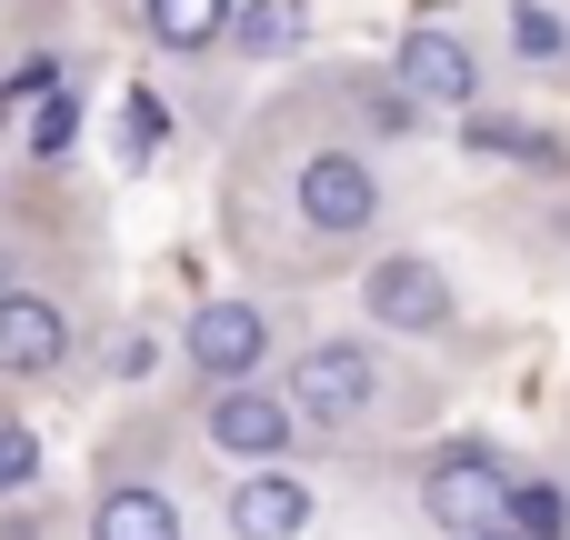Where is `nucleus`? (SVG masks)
I'll return each instance as SVG.
<instances>
[{"label": "nucleus", "instance_id": "nucleus-3", "mask_svg": "<svg viewBox=\"0 0 570 540\" xmlns=\"http://www.w3.org/2000/svg\"><path fill=\"white\" fill-rule=\"evenodd\" d=\"M301 220L331 230V240L371 230V220H381V180H371V160H351V150H311V160H301Z\"/></svg>", "mask_w": 570, "mask_h": 540}, {"label": "nucleus", "instance_id": "nucleus-14", "mask_svg": "<svg viewBox=\"0 0 570 540\" xmlns=\"http://www.w3.org/2000/svg\"><path fill=\"white\" fill-rule=\"evenodd\" d=\"M511 40H521V60H570L561 10H541V0H511Z\"/></svg>", "mask_w": 570, "mask_h": 540}, {"label": "nucleus", "instance_id": "nucleus-22", "mask_svg": "<svg viewBox=\"0 0 570 540\" xmlns=\"http://www.w3.org/2000/svg\"><path fill=\"white\" fill-rule=\"evenodd\" d=\"M0 130H10V100H0Z\"/></svg>", "mask_w": 570, "mask_h": 540}, {"label": "nucleus", "instance_id": "nucleus-20", "mask_svg": "<svg viewBox=\"0 0 570 540\" xmlns=\"http://www.w3.org/2000/svg\"><path fill=\"white\" fill-rule=\"evenodd\" d=\"M0 291H10V240H0Z\"/></svg>", "mask_w": 570, "mask_h": 540}, {"label": "nucleus", "instance_id": "nucleus-6", "mask_svg": "<svg viewBox=\"0 0 570 540\" xmlns=\"http://www.w3.org/2000/svg\"><path fill=\"white\" fill-rule=\"evenodd\" d=\"M291 411H311V421H361L371 411V351H351V341H321L311 361H301V381H291Z\"/></svg>", "mask_w": 570, "mask_h": 540}, {"label": "nucleus", "instance_id": "nucleus-19", "mask_svg": "<svg viewBox=\"0 0 570 540\" xmlns=\"http://www.w3.org/2000/svg\"><path fill=\"white\" fill-rule=\"evenodd\" d=\"M471 540H521V531H501V521H491V531H471Z\"/></svg>", "mask_w": 570, "mask_h": 540}, {"label": "nucleus", "instance_id": "nucleus-11", "mask_svg": "<svg viewBox=\"0 0 570 540\" xmlns=\"http://www.w3.org/2000/svg\"><path fill=\"white\" fill-rule=\"evenodd\" d=\"M150 40L160 50H210V40H230V0H150Z\"/></svg>", "mask_w": 570, "mask_h": 540}, {"label": "nucleus", "instance_id": "nucleus-5", "mask_svg": "<svg viewBox=\"0 0 570 540\" xmlns=\"http://www.w3.org/2000/svg\"><path fill=\"white\" fill-rule=\"evenodd\" d=\"M291 431H301V421H291V401H281V391H261V381H240V391H220V401H210V441H220L230 461H250V471H261V461H281V451H291Z\"/></svg>", "mask_w": 570, "mask_h": 540}, {"label": "nucleus", "instance_id": "nucleus-1", "mask_svg": "<svg viewBox=\"0 0 570 540\" xmlns=\"http://www.w3.org/2000/svg\"><path fill=\"white\" fill-rule=\"evenodd\" d=\"M501 491H511V481H501V451H491V441H451V451L421 471V511H431L441 531H461V540L501 521Z\"/></svg>", "mask_w": 570, "mask_h": 540}, {"label": "nucleus", "instance_id": "nucleus-2", "mask_svg": "<svg viewBox=\"0 0 570 540\" xmlns=\"http://www.w3.org/2000/svg\"><path fill=\"white\" fill-rule=\"evenodd\" d=\"M180 351H190V371H200V381L240 391V381H261V351H271V321H261L250 301H210V311H190Z\"/></svg>", "mask_w": 570, "mask_h": 540}, {"label": "nucleus", "instance_id": "nucleus-12", "mask_svg": "<svg viewBox=\"0 0 570 540\" xmlns=\"http://www.w3.org/2000/svg\"><path fill=\"white\" fill-rule=\"evenodd\" d=\"M501 531L561 540L570 531V491H561V481H511V491H501Z\"/></svg>", "mask_w": 570, "mask_h": 540}, {"label": "nucleus", "instance_id": "nucleus-18", "mask_svg": "<svg viewBox=\"0 0 570 540\" xmlns=\"http://www.w3.org/2000/svg\"><path fill=\"white\" fill-rule=\"evenodd\" d=\"M150 140H160V100H150V90H130V130H120V150H130V160H150Z\"/></svg>", "mask_w": 570, "mask_h": 540}, {"label": "nucleus", "instance_id": "nucleus-21", "mask_svg": "<svg viewBox=\"0 0 570 540\" xmlns=\"http://www.w3.org/2000/svg\"><path fill=\"white\" fill-rule=\"evenodd\" d=\"M0 540H30V521H20V531H0Z\"/></svg>", "mask_w": 570, "mask_h": 540}, {"label": "nucleus", "instance_id": "nucleus-10", "mask_svg": "<svg viewBox=\"0 0 570 540\" xmlns=\"http://www.w3.org/2000/svg\"><path fill=\"white\" fill-rule=\"evenodd\" d=\"M301 521H311V491L281 481V471H250V481L230 491V531L240 540H291Z\"/></svg>", "mask_w": 570, "mask_h": 540}, {"label": "nucleus", "instance_id": "nucleus-9", "mask_svg": "<svg viewBox=\"0 0 570 540\" xmlns=\"http://www.w3.org/2000/svg\"><path fill=\"white\" fill-rule=\"evenodd\" d=\"M90 540H180V501L150 481H120L90 501Z\"/></svg>", "mask_w": 570, "mask_h": 540}, {"label": "nucleus", "instance_id": "nucleus-15", "mask_svg": "<svg viewBox=\"0 0 570 540\" xmlns=\"http://www.w3.org/2000/svg\"><path fill=\"white\" fill-rule=\"evenodd\" d=\"M30 140H40V150H70V140H80V90H50L40 120H30Z\"/></svg>", "mask_w": 570, "mask_h": 540}, {"label": "nucleus", "instance_id": "nucleus-17", "mask_svg": "<svg viewBox=\"0 0 570 540\" xmlns=\"http://www.w3.org/2000/svg\"><path fill=\"white\" fill-rule=\"evenodd\" d=\"M471 150H521V160H541L551 140H541V130H521V120H471Z\"/></svg>", "mask_w": 570, "mask_h": 540}, {"label": "nucleus", "instance_id": "nucleus-13", "mask_svg": "<svg viewBox=\"0 0 570 540\" xmlns=\"http://www.w3.org/2000/svg\"><path fill=\"white\" fill-rule=\"evenodd\" d=\"M230 40H240L250 60H281V50L301 40V10H291V0H240V10H230Z\"/></svg>", "mask_w": 570, "mask_h": 540}, {"label": "nucleus", "instance_id": "nucleus-16", "mask_svg": "<svg viewBox=\"0 0 570 540\" xmlns=\"http://www.w3.org/2000/svg\"><path fill=\"white\" fill-rule=\"evenodd\" d=\"M30 481H40V441H30V431H0V501L30 491Z\"/></svg>", "mask_w": 570, "mask_h": 540}, {"label": "nucleus", "instance_id": "nucleus-4", "mask_svg": "<svg viewBox=\"0 0 570 540\" xmlns=\"http://www.w3.org/2000/svg\"><path fill=\"white\" fill-rule=\"evenodd\" d=\"M361 301H371V321H391V331H441V321H451V281H441L421 251L371 261V271H361Z\"/></svg>", "mask_w": 570, "mask_h": 540}, {"label": "nucleus", "instance_id": "nucleus-7", "mask_svg": "<svg viewBox=\"0 0 570 540\" xmlns=\"http://www.w3.org/2000/svg\"><path fill=\"white\" fill-rule=\"evenodd\" d=\"M60 351H70L60 311L40 291H0V371L10 381H40V371H60Z\"/></svg>", "mask_w": 570, "mask_h": 540}, {"label": "nucleus", "instance_id": "nucleus-8", "mask_svg": "<svg viewBox=\"0 0 570 540\" xmlns=\"http://www.w3.org/2000/svg\"><path fill=\"white\" fill-rule=\"evenodd\" d=\"M471 80H481V70H471V50H461L451 30H411V40H401V90H411V100L461 110V100H471Z\"/></svg>", "mask_w": 570, "mask_h": 540}]
</instances>
